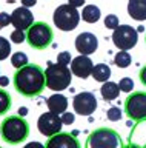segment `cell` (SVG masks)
<instances>
[{
	"label": "cell",
	"instance_id": "6da1fadb",
	"mask_svg": "<svg viewBox=\"0 0 146 148\" xmlns=\"http://www.w3.org/2000/svg\"><path fill=\"white\" fill-rule=\"evenodd\" d=\"M14 88L25 97L39 96L46 88L45 69L39 65H26L25 68L17 69L14 74Z\"/></svg>",
	"mask_w": 146,
	"mask_h": 148
},
{
	"label": "cell",
	"instance_id": "7a4b0ae2",
	"mask_svg": "<svg viewBox=\"0 0 146 148\" xmlns=\"http://www.w3.org/2000/svg\"><path fill=\"white\" fill-rule=\"evenodd\" d=\"M0 136L10 145H19L25 142L29 136V125L25 117L20 116H8L0 123Z\"/></svg>",
	"mask_w": 146,
	"mask_h": 148
},
{
	"label": "cell",
	"instance_id": "3957f363",
	"mask_svg": "<svg viewBox=\"0 0 146 148\" xmlns=\"http://www.w3.org/2000/svg\"><path fill=\"white\" fill-rule=\"evenodd\" d=\"M45 77H46V88L51 91L60 92L66 88H69L72 80L71 68L62 66L58 63L48 62V66L45 69Z\"/></svg>",
	"mask_w": 146,
	"mask_h": 148
},
{
	"label": "cell",
	"instance_id": "277c9868",
	"mask_svg": "<svg viewBox=\"0 0 146 148\" xmlns=\"http://www.w3.org/2000/svg\"><path fill=\"white\" fill-rule=\"evenodd\" d=\"M54 32L46 22H34V25L26 31V42L34 49H46L52 43Z\"/></svg>",
	"mask_w": 146,
	"mask_h": 148
},
{
	"label": "cell",
	"instance_id": "5b68a950",
	"mask_svg": "<svg viewBox=\"0 0 146 148\" xmlns=\"http://www.w3.org/2000/svg\"><path fill=\"white\" fill-rule=\"evenodd\" d=\"M86 148H123L122 137L112 128H97L89 134Z\"/></svg>",
	"mask_w": 146,
	"mask_h": 148
},
{
	"label": "cell",
	"instance_id": "8992f818",
	"mask_svg": "<svg viewBox=\"0 0 146 148\" xmlns=\"http://www.w3.org/2000/svg\"><path fill=\"white\" fill-rule=\"evenodd\" d=\"M80 12L75 8H72L69 3L58 5L52 14V22L60 31H74L79 26Z\"/></svg>",
	"mask_w": 146,
	"mask_h": 148
},
{
	"label": "cell",
	"instance_id": "52a82bcc",
	"mask_svg": "<svg viewBox=\"0 0 146 148\" xmlns=\"http://www.w3.org/2000/svg\"><path fill=\"white\" fill-rule=\"evenodd\" d=\"M125 113L135 122L146 120V92L132 91L125 100Z\"/></svg>",
	"mask_w": 146,
	"mask_h": 148
},
{
	"label": "cell",
	"instance_id": "ba28073f",
	"mask_svg": "<svg viewBox=\"0 0 146 148\" xmlns=\"http://www.w3.org/2000/svg\"><path fill=\"white\" fill-rule=\"evenodd\" d=\"M112 43L120 51H129L139 42V32L131 25H120L112 32Z\"/></svg>",
	"mask_w": 146,
	"mask_h": 148
},
{
	"label": "cell",
	"instance_id": "9c48e42d",
	"mask_svg": "<svg viewBox=\"0 0 146 148\" xmlns=\"http://www.w3.org/2000/svg\"><path fill=\"white\" fill-rule=\"evenodd\" d=\"M62 127L63 122L58 114H54L51 111L48 113H42L40 117L37 119V130L40 131V134L46 137H54L57 134L62 133Z\"/></svg>",
	"mask_w": 146,
	"mask_h": 148
},
{
	"label": "cell",
	"instance_id": "30bf717a",
	"mask_svg": "<svg viewBox=\"0 0 146 148\" xmlns=\"http://www.w3.org/2000/svg\"><path fill=\"white\" fill-rule=\"evenodd\" d=\"M72 108H74L75 114L91 116L97 110V97L89 91H81L72 99Z\"/></svg>",
	"mask_w": 146,
	"mask_h": 148
},
{
	"label": "cell",
	"instance_id": "8fae6325",
	"mask_svg": "<svg viewBox=\"0 0 146 148\" xmlns=\"http://www.w3.org/2000/svg\"><path fill=\"white\" fill-rule=\"evenodd\" d=\"M75 49L79 51L80 56H89L94 54L98 48V39L97 36L92 34V32H80L79 36L75 37Z\"/></svg>",
	"mask_w": 146,
	"mask_h": 148
},
{
	"label": "cell",
	"instance_id": "7c38bea8",
	"mask_svg": "<svg viewBox=\"0 0 146 148\" xmlns=\"http://www.w3.org/2000/svg\"><path fill=\"white\" fill-rule=\"evenodd\" d=\"M11 25L14 26V29L20 31H28L31 26L34 25V16L28 8L19 6L11 12Z\"/></svg>",
	"mask_w": 146,
	"mask_h": 148
},
{
	"label": "cell",
	"instance_id": "4fadbf2b",
	"mask_svg": "<svg viewBox=\"0 0 146 148\" xmlns=\"http://www.w3.org/2000/svg\"><path fill=\"white\" fill-rule=\"evenodd\" d=\"M94 62L91 60V57L88 56H77V57L72 59L71 62V73L72 76L79 77V79H88L91 74H92V69H94Z\"/></svg>",
	"mask_w": 146,
	"mask_h": 148
},
{
	"label": "cell",
	"instance_id": "5bb4252c",
	"mask_svg": "<svg viewBox=\"0 0 146 148\" xmlns=\"http://www.w3.org/2000/svg\"><path fill=\"white\" fill-rule=\"evenodd\" d=\"M45 148H81L79 139L69 133H60L54 137H49Z\"/></svg>",
	"mask_w": 146,
	"mask_h": 148
},
{
	"label": "cell",
	"instance_id": "9a60e30c",
	"mask_svg": "<svg viewBox=\"0 0 146 148\" xmlns=\"http://www.w3.org/2000/svg\"><path fill=\"white\" fill-rule=\"evenodd\" d=\"M46 105H48V111H51V113H54V114L62 116L63 113H66L69 102H68L66 96H63L62 92H56V94H52V96L48 97Z\"/></svg>",
	"mask_w": 146,
	"mask_h": 148
},
{
	"label": "cell",
	"instance_id": "2e32d148",
	"mask_svg": "<svg viewBox=\"0 0 146 148\" xmlns=\"http://www.w3.org/2000/svg\"><path fill=\"white\" fill-rule=\"evenodd\" d=\"M126 9L131 18L139 22L146 20V0H131L128 2Z\"/></svg>",
	"mask_w": 146,
	"mask_h": 148
},
{
	"label": "cell",
	"instance_id": "e0dca14e",
	"mask_svg": "<svg viewBox=\"0 0 146 148\" xmlns=\"http://www.w3.org/2000/svg\"><path fill=\"white\" fill-rule=\"evenodd\" d=\"M80 17L83 18V22L86 23H97L102 17V11L97 5H86V6L81 9Z\"/></svg>",
	"mask_w": 146,
	"mask_h": 148
},
{
	"label": "cell",
	"instance_id": "ac0fdd59",
	"mask_svg": "<svg viewBox=\"0 0 146 148\" xmlns=\"http://www.w3.org/2000/svg\"><path fill=\"white\" fill-rule=\"evenodd\" d=\"M91 77H92L95 82H102V83L109 82V77H111V68H109V65H106V63H97L94 66V69H92Z\"/></svg>",
	"mask_w": 146,
	"mask_h": 148
},
{
	"label": "cell",
	"instance_id": "d6986e66",
	"mask_svg": "<svg viewBox=\"0 0 146 148\" xmlns=\"http://www.w3.org/2000/svg\"><path fill=\"white\" fill-rule=\"evenodd\" d=\"M100 94H102V97L105 100H115L118 94H120V88H118V83L115 82H106L103 83L102 88H100Z\"/></svg>",
	"mask_w": 146,
	"mask_h": 148
},
{
	"label": "cell",
	"instance_id": "ffe728a7",
	"mask_svg": "<svg viewBox=\"0 0 146 148\" xmlns=\"http://www.w3.org/2000/svg\"><path fill=\"white\" fill-rule=\"evenodd\" d=\"M132 62V57L128 51H118V53L114 56V63L118 68H128Z\"/></svg>",
	"mask_w": 146,
	"mask_h": 148
},
{
	"label": "cell",
	"instance_id": "44dd1931",
	"mask_svg": "<svg viewBox=\"0 0 146 148\" xmlns=\"http://www.w3.org/2000/svg\"><path fill=\"white\" fill-rule=\"evenodd\" d=\"M12 106V99L10 96V92H6L5 90L0 88V116L6 114Z\"/></svg>",
	"mask_w": 146,
	"mask_h": 148
},
{
	"label": "cell",
	"instance_id": "7402d4cb",
	"mask_svg": "<svg viewBox=\"0 0 146 148\" xmlns=\"http://www.w3.org/2000/svg\"><path fill=\"white\" fill-rule=\"evenodd\" d=\"M11 65L14 68H17V69L25 68L26 65H29L28 56H26L25 53H22V51H19V53H12L11 54Z\"/></svg>",
	"mask_w": 146,
	"mask_h": 148
},
{
	"label": "cell",
	"instance_id": "603a6c76",
	"mask_svg": "<svg viewBox=\"0 0 146 148\" xmlns=\"http://www.w3.org/2000/svg\"><path fill=\"white\" fill-rule=\"evenodd\" d=\"M11 51H12V49H11V42L8 40L6 37L0 36V62L10 57Z\"/></svg>",
	"mask_w": 146,
	"mask_h": 148
},
{
	"label": "cell",
	"instance_id": "cb8c5ba5",
	"mask_svg": "<svg viewBox=\"0 0 146 148\" xmlns=\"http://www.w3.org/2000/svg\"><path fill=\"white\" fill-rule=\"evenodd\" d=\"M118 26H120V23H118V17L115 14H108V16L105 17V28L115 31Z\"/></svg>",
	"mask_w": 146,
	"mask_h": 148
},
{
	"label": "cell",
	"instance_id": "d4e9b609",
	"mask_svg": "<svg viewBox=\"0 0 146 148\" xmlns=\"http://www.w3.org/2000/svg\"><path fill=\"white\" fill-rule=\"evenodd\" d=\"M118 88L123 92H132V90H134V80L131 77H123L118 82Z\"/></svg>",
	"mask_w": 146,
	"mask_h": 148
},
{
	"label": "cell",
	"instance_id": "484cf974",
	"mask_svg": "<svg viewBox=\"0 0 146 148\" xmlns=\"http://www.w3.org/2000/svg\"><path fill=\"white\" fill-rule=\"evenodd\" d=\"M72 62V57H71V53L69 51H62V53L57 54V63L62 65V66H68L71 65Z\"/></svg>",
	"mask_w": 146,
	"mask_h": 148
},
{
	"label": "cell",
	"instance_id": "4316f807",
	"mask_svg": "<svg viewBox=\"0 0 146 148\" xmlns=\"http://www.w3.org/2000/svg\"><path fill=\"white\" fill-rule=\"evenodd\" d=\"M10 42H12V43H23V42H26V32L20 29H14L11 32Z\"/></svg>",
	"mask_w": 146,
	"mask_h": 148
},
{
	"label": "cell",
	"instance_id": "83f0119b",
	"mask_svg": "<svg viewBox=\"0 0 146 148\" xmlns=\"http://www.w3.org/2000/svg\"><path fill=\"white\" fill-rule=\"evenodd\" d=\"M106 117H108V120H111V122H117V120L122 119V110L117 108V106H111L106 113Z\"/></svg>",
	"mask_w": 146,
	"mask_h": 148
},
{
	"label": "cell",
	"instance_id": "f1b7e54d",
	"mask_svg": "<svg viewBox=\"0 0 146 148\" xmlns=\"http://www.w3.org/2000/svg\"><path fill=\"white\" fill-rule=\"evenodd\" d=\"M10 25H11V14L2 11L0 12V29H3V28H6Z\"/></svg>",
	"mask_w": 146,
	"mask_h": 148
},
{
	"label": "cell",
	"instance_id": "f546056e",
	"mask_svg": "<svg viewBox=\"0 0 146 148\" xmlns=\"http://www.w3.org/2000/svg\"><path fill=\"white\" fill-rule=\"evenodd\" d=\"M60 119H62V122L63 125H71V123H74V120H75V113H63L60 116Z\"/></svg>",
	"mask_w": 146,
	"mask_h": 148
},
{
	"label": "cell",
	"instance_id": "4dcf8cb0",
	"mask_svg": "<svg viewBox=\"0 0 146 148\" xmlns=\"http://www.w3.org/2000/svg\"><path fill=\"white\" fill-rule=\"evenodd\" d=\"M68 3H69L72 8H75V9L80 8V6H83V8L86 6V5H85V0H69Z\"/></svg>",
	"mask_w": 146,
	"mask_h": 148
},
{
	"label": "cell",
	"instance_id": "1f68e13d",
	"mask_svg": "<svg viewBox=\"0 0 146 148\" xmlns=\"http://www.w3.org/2000/svg\"><path fill=\"white\" fill-rule=\"evenodd\" d=\"M139 79H140L141 85H145V86H146V65L140 69V73H139Z\"/></svg>",
	"mask_w": 146,
	"mask_h": 148
},
{
	"label": "cell",
	"instance_id": "d6a6232c",
	"mask_svg": "<svg viewBox=\"0 0 146 148\" xmlns=\"http://www.w3.org/2000/svg\"><path fill=\"white\" fill-rule=\"evenodd\" d=\"M23 148H45V145L40 142H28Z\"/></svg>",
	"mask_w": 146,
	"mask_h": 148
},
{
	"label": "cell",
	"instance_id": "836d02e7",
	"mask_svg": "<svg viewBox=\"0 0 146 148\" xmlns=\"http://www.w3.org/2000/svg\"><path fill=\"white\" fill-rule=\"evenodd\" d=\"M35 0H22V6H25V8H31V6H35Z\"/></svg>",
	"mask_w": 146,
	"mask_h": 148
},
{
	"label": "cell",
	"instance_id": "e575fe53",
	"mask_svg": "<svg viewBox=\"0 0 146 148\" xmlns=\"http://www.w3.org/2000/svg\"><path fill=\"white\" fill-rule=\"evenodd\" d=\"M8 85H10V79H8L6 76H0V86L5 88Z\"/></svg>",
	"mask_w": 146,
	"mask_h": 148
},
{
	"label": "cell",
	"instance_id": "d590c367",
	"mask_svg": "<svg viewBox=\"0 0 146 148\" xmlns=\"http://www.w3.org/2000/svg\"><path fill=\"white\" fill-rule=\"evenodd\" d=\"M26 114H28V108H26V106H22V108H19V114H17V116H20V117H25Z\"/></svg>",
	"mask_w": 146,
	"mask_h": 148
},
{
	"label": "cell",
	"instance_id": "8d00e7d4",
	"mask_svg": "<svg viewBox=\"0 0 146 148\" xmlns=\"http://www.w3.org/2000/svg\"><path fill=\"white\" fill-rule=\"evenodd\" d=\"M128 148H140V147H137V145H129Z\"/></svg>",
	"mask_w": 146,
	"mask_h": 148
},
{
	"label": "cell",
	"instance_id": "74e56055",
	"mask_svg": "<svg viewBox=\"0 0 146 148\" xmlns=\"http://www.w3.org/2000/svg\"><path fill=\"white\" fill-rule=\"evenodd\" d=\"M145 42H146V34H145Z\"/></svg>",
	"mask_w": 146,
	"mask_h": 148
}]
</instances>
